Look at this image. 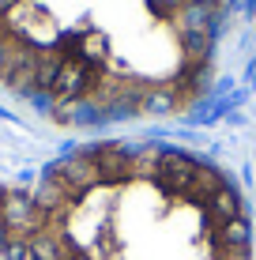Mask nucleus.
<instances>
[{
	"label": "nucleus",
	"instance_id": "1",
	"mask_svg": "<svg viewBox=\"0 0 256 260\" xmlns=\"http://www.w3.org/2000/svg\"><path fill=\"white\" fill-rule=\"evenodd\" d=\"M4 260H252L241 196L181 151L98 143L0 189Z\"/></svg>",
	"mask_w": 256,
	"mask_h": 260
},
{
	"label": "nucleus",
	"instance_id": "2",
	"mask_svg": "<svg viewBox=\"0 0 256 260\" xmlns=\"http://www.w3.org/2000/svg\"><path fill=\"white\" fill-rule=\"evenodd\" d=\"M234 0H0V83L57 117L177 113Z\"/></svg>",
	"mask_w": 256,
	"mask_h": 260
}]
</instances>
